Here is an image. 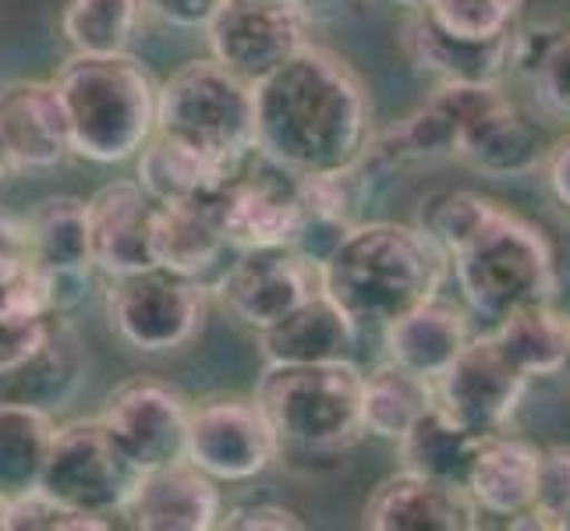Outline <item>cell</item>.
I'll return each instance as SVG.
<instances>
[{
    "label": "cell",
    "mask_w": 570,
    "mask_h": 531,
    "mask_svg": "<svg viewBox=\"0 0 570 531\" xmlns=\"http://www.w3.org/2000/svg\"><path fill=\"white\" fill-rule=\"evenodd\" d=\"M368 139V89L341 53L305 43L255 86V153L294 174L358 164Z\"/></svg>",
    "instance_id": "obj_1"
},
{
    "label": "cell",
    "mask_w": 570,
    "mask_h": 531,
    "mask_svg": "<svg viewBox=\"0 0 570 531\" xmlns=\"http://www.w3.org/2000/svg\"><path fill=\"white\" fill-rule=\"evenodd\" d=\"M450 259L419 224L365 220L351 224L323 259V291L355 326L383 330L429 298L446 281Z\"/></svg>",
    "instance_id": "obj_2"
},
{
    "label": "cell",
    "mask_w": 570,
    "mask_h": 531,
    "mask_svg": "<svg viewBox=\"0 0 570 531\" xmlns=\"http://www.w3.org/2000/svg\"><path fill=\"white\" fill-rule=\"evenodd\" d=\"M362 376L344 362H266L252 397L277 436V461L302 471L337 468L362 432Z\"/></svg>",
    "instance_id": "obj_3"
},
{
    "label": "cell",
    "mask_w": 570,
    "mask_h": 531,
    "mask_svg": "<svg viewBox=\"0 0 570 531\" xmlns=\"http://www.w3.org/2000/svg\"><path fill=\"white\" fill-rule=\"evenodd\" d=\"M68 114L71 156L89 164L135 160L156 131L160 86L125 53H71L53 78Z\"/></svg>",
    "instance_id": "obj_4"
},
{
    "label": "cell",
    "mask_w": 570,
    "mask_h": 531,
    "mask_svg": "<svg viewBox=\"0 0 570 531\" xmlns=\"http://www.w3.org/2000/svg\"><path fill=\"white\" fill-rule=\"evenodd\" d=\"M450 269L468 312L485 330L521 305L557 298V259L546 234L507 206L450 255Z\"/></svg>",
    "instance_id": "obj_5"
},
{
    "label": "cell",
    "mask_w": 570,
    "mask_h": 531,
    "mask_svg": "<svg viewBox=\"0 0 570 531\" xmlns=\"http://www.w3.org/2000/svg\"><path fill=\"white\" fill-rule=\"evenodd\" d=\"M156 131L238 170L255 153V86L213 57L188 61L160 86Z\"/></svg>",
    "instance_id": "obj_6"
},
{
    "label": "cell",
    "mask_w": 570,
    "mask_h": 531,
    "mask_svg": "<svg viewBox=\"0 0 570 531\" xmlns=\"http://www.w3.org/2000/svg\"><path fill=\"white\" fill-rule=\"evenodd\" d=\"M209 291L199 277L149 266L114 277L107 291L110 330L142 354H174L188 347L206 323Z\"/></svg>",
    "instance_id": "obj_7"
},
{
    "label": "cell",
    "mask_w": 570,
    "mask_h": 531,
    "mask_svg": "<svg viewBox=\"0 0 570 531\" xmlns=\"http://www.w3.org/2000/svg\"><path fill=\"white\" fill-rule=\"evenodd\" d=\"M139 479L142 471L114 443L100 419H78L57 425L39 489L75 510L117 524Z\"/></svg>",
    "instance_id": "obj_8"
},
{
    "label": "cell",
    "mask_w": 570,
    "mask_h": 531,
    "mask_svg": "<svg viewBox=\"0 0 570 531\" xmlns=\"http://www.w3.org/2000/svg\"><path fill=\"white\" fill-rule=\"evenodd\" d=\"M185 458L220 485L252 482L277 464V436L252 393H213L188 411Z\"/></svg>",
    "instance_id": "obj_9"
},
{
    "label": "cell",
    "mask_w": 570,
    "mask_h": 531,
    "mask_svg": "<svg viewBox=\"0 0 570 531\" xmlns=\"http://www.w3.org/2000/svg\"><path fill=\"white\" fill-rule=\"evenodd\" d=\"M209 57L230 75L259 86L308 39L305 4H273V0H224L206 22Z\"/></svg>",
    "instance_id": "obj_10"
},
{
    "label": "cell",
    "mask_w": 570,
    "mask_h": 531,
    "mask_svg": "<svg viewBox=\"0 0 570 531\" xmlns=\"http://www.w3.org/2000/svg\"><path fill=\"white\" fill-rule=\"evenodd\" d=\"M188 411L191 404L178 386L139 372L107 393L104 411L96 419L104 422L135 468L149 471L185 458Z\"/></svg>",
    "instance_id": "obj_11"
},
{
    "label": "cell",
    "mask_w": 570,
    "mask_h": 531,
    "mask_svg": "<svg viewBox=\"0 0 570 531\" xmlns=\"http://www.w3.org/2000/svg\"><path fill=\"white\" fill-rule=\"evenodd\" d=\"M227 248L294 245L302 227V174L252 153L220 188Z\"/></svg>",
    "instance_id": "obj_12"
},
{
    "label": "cell",
    "mask_w": 570,
    "mask_h": 531,
    "mask_svg": "<svg viewBox=\"0 0 570 531\" xmlns=\"http://www.w3.org/2000/svg\"><path fill=\"white\" fill-rule=\"evenodd\" d=\"M528 383L532 380L510 365V358L500 351L489 330L471 337L458 358L432 380L436 404L446 415H454L464 429L479 432V436L507 432Z\"/></svg>",
    "instance_id": "obj_13"
},
{
    "label": "cell",
    "mask_w": 570,
    "mask_h": 531,
    "mask_svg": "<svg viewBox=\"0 0 570 531\" xmlns=\"http://www.w3.org/2000/svg\"><path fill=\"white\" fill-rule=\"evenodd\" d=\"M316 291H323L320 263H312L308 255L291 245L245 248L216 281L220 305L255 333L273 326Z\"/></svg>",
    "instance_id": "obj_14"
},
{
    "label": "cell",
    "mask_w": 570,
    "mask_h": 531,
    "mask_svg": "<svg viewBox=\"0 0 570 531\" xmlns=\"http://www.w3.org/2000/svg\"><path fill=\"white\" fill-rule=\"evenodd\" d=\"M224 514L220 482L188 458L142 471L117 524L139 531H209Z\"/></svg>",
    "instance_id": "obj_15"
},
{
    "label": "cell",
    "mask_w": 570,
    "mask_h": 531,
    "mask_svg": "<svg viewBox=\"0 0 570 531\" xmlns=\"http://www.w3.org/2000/svg\"><path fill=\"white\" fill-rule=\"evenodd\" d=\"M362 524L372 531H475L482 510L464 485L401 468L372 489Z\"/></svg>",
    "instance_id": "obj_16"
},
{
    "label": "cell",
    "mask_w": 570,
    "mask_h": 531,
    "mask_svg": "<svg viewBox=\"0 0 570 531\" xmlns=\"http://www.w3.org/2000/svg\"><path fill=\"white\" fill-rule=\"evenodd\" d=\"M153 195L139 181H110L86 199L89 259L104 277H128L153 266Z\"/></svg>",
    "instance_id": "obj_17"
},
{
    "label": "cell",
    "mask_w": 570,
    "mask_h": 531,
    "mask_svg": "<svg viewBox=\"0 0 570 531\" xmlns=\"http://www.w3.org/2000/svg\"><path fill=\"white\" fill-rule=\"evenodd\" d=\"M0 135L18 170H53L71 156V131L53 82L18 78L0 86Z\"/></svg>",
    "instance_id": "obj_18"
},
{
    "label": "cell",
    "mask_w": 570,
    "mask_h": 531,
    "mask_svg": "<svg viewBox=\"0 0 570 531\" xmlns=\"http://www.w3.org/2000/svg\"><path fill=\"white\" fill-rule=\"evenodd\" d=\"M86 368L89 358L78 330L68 323V316H53L43 344L18 368L0 376V401L53 415V411L68 407L78 397V390L86 386Z\"/></svg>",
    "instance_id": "obj_19"
},
{
    "label": "cell",
    "mask_w": 570,
    "mask_h": 531,
    "mask_svg": "<svg viewBox=\"0 0 570 531\" xmlns=\"http://www.w3.org/2000/svg\"><path fill=\"white\" fill-rule=\"evenodd\" d=\"M510 39H464L446 32L419 8L407 11L401 29V47L407 61L425 75H436L440 82H503L510 75Z\"/></svg>",
    "instance_id": "obj_20"
},
{
    "label": "cell",
    "mask_w": 570,
    "mask_h": 531,
    "mask_svg": "<svg viewBox=\"0 0 570 531\" xmlns=\"http://www.w3.org/2000/svg\"><path fill=\"white\" fill-rule=\"evenodd\" d=\"M358 326L326 291L308 294L287 316L259 330V347L266 362L312 365V362H344L355 354Z\"/></svg>",
    "instance_id": "obj_21"
},
{
    "label": "cell",
    "mask_w": 570,
    "mask_h": 531,
    "mask_svg": "<svg viewBox=\"0 0 570 531\" xmlns=\"http://www.w3.org/2000/svg\"><path fill=\"white\" fill-rule=\"evenodd\" d=\"M539 458H542L539 443L524 436H510V432H497V436H489L479 446L475 461H471L464 482L468 496L489 518L514 521L528 514L539 489Z\"/></svg>",
    "instance_id": "obj_22"
},
{
    "label": "cell",
    "mask_w": 570,
    "mask_h": 531,
    "mask_svg": "<svg viewBox=\"0 0 570 531\" xmlns=\"http://www.w3.org/2000/svg\"><path fill=\"white\" fill-rule=\"evenodd\" d=\"M224 252H227V238L220 216V191L156 206L153 266L203 281V273H209L220 263Z\"/></svg>",
    "instance_id": "obj_23"
},
{
    "label": "cell",
    "mask_w": 570,
    "mask_h": 531,
    "mask_svg": "<svg viewBox=\"0 0 570 531\" xmlns=\"http://www.w3.org/2000/svg\"><path fill=\"white\" fill-rule=\"evenodd\" d=\"M471 337H475V333H471L468 316L458 305L443 302L440 294L415 308H407L404 316L390 319L383 326L386 358L419 372L425 380H436Z\"/></svg>",
    "instance_id": "obj_24"
},
{
    "label": "cell",
    "mask_w": 570,
    "mask_h": 531,
    "mask_svg": "<svg viewBox=\"0 0 570 531\" xmlns=\"http://www.w3.org/2000/svg\"><path fill=\"white\" fill-rule=\"evenodd\" d=\"M458 160L471 164L482 174L497 177H518L532 174L546 160V142L539 125H532L528 117L514 107V100L497 104L493 110H485L479 121H471V128L461 139V156Z\"/></svg>",
    "instance_id": "obj_25"
},
{
    "label": "cell",
    "mask_w": 570,
    "mask_h": 531,
    "mask_svg": "<svg viewBox=\"0 0 570 531\" xmlns=\"http://www.w3.org/2000/svg\"><path fill=\"white\" fill-rule=\"evenodd\" d=\"M493 341L528 380H546L567 372L570 358V312L549 302H532L514 308L497 326H489Z\"/></svg>",
    "instance_id": "obj_26"
},
{
    "label": "cell",
    "mask_w": 570,
    "mask_h": 531,
    "mask_svg": "<svg viewBox=\"0 0 570 531\" xmlns=\"http://www.w3.org/2000/svg\"><path fill=\"white\" fill-rule=\"evenodd\" d=\"M139 164V181L156 203H178V199H195V195L220 191L234 167L213 160L203 149H195L181 139H174L167 131H153L146 146L135 156Z\"/></svg>",
    "instance_id": "obj_27"
},
{
    "label": "cell",
    "mask_w": 570,
    "mask_h": 531,
    "mask_svg": "<svg viewBox=\"0 0 570 531\" xmlns=\"http://www.w3.org/2000/svg\"><path fill=\"white\" fill-rule=\"evenodd\" d=\"M489 436L464 429L454 415H446L440 404H432L425 415L415 419L404 436L397 440L401 450V468L419 471V475L440 479V482H454L464 485L471 461H475L479 446Z\"/></svg>",
    "instance_id": "obj_28"
},
{
    "label": "cell",
    "mask_w": 570,
    "mask_h": 531,
    "mask_svg": "<svg viewBox=\"0 0 570 531\" xmlns=\"http://www.w3.org/2000/svg\"><path fill=\"white\" fill-rule=\"evenodd\" d=\"M29 259L39 273L96 269L89 259V216L78 195H47L26 216Z\"/></svg>",
    "instance_id": "obj_29"
},
{
    "label": "cell",
    "mask_w": 570,
    "mask_h": 531,
    "mask_svg": "<svg viewBox=\"0 0 570 531\" xmlns=\"http://www.w3.org/2000/svg\"><path fill=\"white\" fill-rule=\"evenodd\" d=\"M436 404V386L397 362H383L362 376V432L397 443L419 415Z\"/></svg>",
    "instance_id": "obj_30"
},
{
    "label": "cell",
    "mask_w": 570,
    "mask_h": 531,
    "mask_svg": "<svg viewBox=\"0 0 570 531\" xmlns=\"http://www.w3.org/2000/svg\"><path fill=\"white\" fill-rule=\"evenodd\" d=\"M57 422L47 411L0 401V500L26 496L39 489Z\"/></svg>",
    "instance_id": "obj_31"
},
{
    "label": "cell",
    "mask_w": 570,
    "mask_h": 531,
    "mask_svg": "<svg viewBox=\"0 0 570 531\" xmlns=\"http://www.w3.org/2000/svg\"><path fill=\"white\" fill-rule=\"evenodd\" d=\"M142 14V0H65L61 32L75 53H125Z\"/></svg>",
    "instance_id": "obj_32"
},
{
    "label": "cell",
    "mask_w": 570,
    "mask_h": 531,
    "mask_svg": "<svg viewBox=\"0 0 570 531\" xmlns=\"http://www.w3.org/2000/svg\"><path fill=\"white\" fill-rule=\"evenodd\" d=\"M500 209H503V203L489 199V195L468 191V188H446V191H432L429 199H422L415 224L446 252V259H450V255L475 238Z\"/></svg>",
    "instance_id": "obj_33"
},
{
    "label": "cell",
    "mask_w": 570,
    "mask_h": 531,
    "mask_svg": "<svg viewBox=\"0 0 570 531\" xmlns=\"http://www.w3.org/2000/svg\"><path fill=\"white\" fill-rule=\"evenodd\" d=\"M528 0H425V14L464 39H500L521 26Z\"/></svg>",
    "instance_id": "obj_34"
},
{
    "label": "cell",
    "mask_w": 570,
    "mask_h": 531,
    "mask_svg": "<svg viewBox=\"0 0 570 531\" xmlns=\"http://www.w3.org/2000/svg\"><path fill=\"white\" fill-rule=\"evenodd\" d=\"M11 308L47 312L43 298H39L32 259H29L22 216H11L0 209V312H11Z\"/></svg>",
    "instance_id": "obj_35"
},
{
    "label": "cell",
    "mask_w": 570,
    "mask_h": 531,
    "mask_svg": "<svg viewBox=\"0 0 570 531\" xmlns=\"http://www.w3.org/2000/svg\"><path fill=\"white\" fill-rule=\"evenodd\" d=\"M570 510V443L542 446L539 458V489L528 514L514 518V528H542L560 531V521Z\"/></svg>",
    "instance_id": "obj_36"
},
{
    "label": "cell",
    "mask_w": 570,
    "mask_h": 531,
    "mask_svg": "<svg viewBox=\"0 0 570 531\" xmlns=\"http://www.w3.org/2000/svg\"><path fill=\"white\" fill-rule=\"evenodd\" d=\"M107 528L114 524L53 500L43 489H32V493L4 503V531H107Z\"/></svg>",
    "instance_id": "obj_37"
},
{
    "label": "cell",
    "mask_w": 570,
    "mask_h": 531,
    "mask_svg": "<svg viewBox=\"0 0 570 531\" xmlns=\"http://www.w3.org/2000/svg\"><path fill=\"white\" fill-rule=\"evenodd\" d=\"M53 316L57 312H36V308L0 312V376L18 368L39 344H43Z\"/></svg>",
    "instance_id": "obj_38"
},
{
    "label": "cell",
    "mask_w": 570,
    "mask_h": 531,
    "mask_svg": "<svg viewBox=\"0 0 570 531\" xmlns=\"http://www.w3.org/2000/svg\"><path fill=\"white\" fill-rule=\"evenodd\" d=\"M532 86H535V100L560 117L570 121V29H560L553 47L546 50L539 68L532 71Z\"/></svg>",
    "instance_id": "obj_39"
},
{
    "label": "cell",
    "mask_w": 570,
    "mask_h": 531,
    "mask_svg": "<svg viewBox=\"0 0 570 531\" xmlns=\"http://www.w3.org/2000/svg\"><path fill=\"white\" fill-rule=\"evenodd\" d=\"M216 528L224 531H255V528H273V531H302L305 521L298 510L281 507V503H242L220 514Z\"/></svg>",
    "instance_id": "obj_40"
},
{
    "label": "cell",
    "mask_w": 570,
    "mask_h": 531,
    "mask_svg": "<svg viewBox=\"0 0 570 531\" xmlns=\"http://www.w3.org/2000/svg\"><path fill=\"white\" fill-rule=\"evenodd\" d=\"M224 0H142L146 14H156L174 29H206Z\"/></svg>",
    "instance_id": "obj_41"
},
{
    "label": "cell",
    "mask_w": 570,
    "mask_h": 531,
    "mask_svg": "<svg viewBox=\"0 0 570 531\" xmlns=\"http://www.w3.org/2000/svg\"><path fill=\"white\" fill-rule=\"evenodd\" d=\"M546 174H549V188H553L557 203L570 209V135H563V139L546 149Z\"/></svg>",
    "instance_id": "obj_42"
},
{
    "label": "cell",
    "mask_w": 570,
    "mask_h": 531,
    "mask_svg": "<svg viewBox=\"0 0 570 531\" xmlns=\"http://www.w3.org/2000/svg\"><path fill=\"white\" fill-rule=\"evenodd\" d=\"M18 167H14V160H11V153H8V146H4V135H0V185L8 181V177L14 174Z\"/></svg>",
    "instance_id": "obj_43"
},
{
    "label": "cell",
    "mask_w": 570,
    "mask_h": 531,
    "mask_svg": "<svg viewBox=\"0 0 570 531\" xmlns=\"http://www.w3.org/2000/svg\"><path fill=\"white\" fill-rule=\"evenodd\" d=\"M397 8H404V11H419V8H425V0H393Z\"/></svg>",
    "instance_id": "obj_44"
},
{
    "label": "cell",
    "mask_w": 570,
    "mask_h": 531,
    "mask_svg": "<svg viewBox=\"0 0 570 531\" xmlns=\"http://www.w3.org/2000/svg\"><path fill=\"white\" fill-rule=\"evenodd\" d=\"M560 531H570V510L563 514V521H560Z\"/></svg>",
    "instance_id": "obj_45"
},
{
    "label": "cell",
    "mask_w": 570,
    "mask_h": 531,
    "mask_svg": "<svg viewBox=\"0 0 570 531\" xmlns=\"http://www.w3.org/2000/svg\"><path fill=\"white\" fill-rule=\"evenodd\" d=\"M273 4H308V0H273Z\"/></svg>",
    "instance_id": "obj_46"
},
{
    "label": "cell",
    "mask_w": 570,
    "mask_h": 531,
    "mask_svg": "<svg viewBox=\"0 0 570 531\" xmlns=\"http://www.w3.org/2000/svg\"><path fill=\"white\" fill-rule=\"evenodd\" d=\"M0 531H4V500H0Z\"/></svg>",
    "instance_id": "obj_47"
},
{
    "label": "cell",
    "mask_w": 570,
    "mask_h": 531,
    "mask_svg": "<svg viewBox=\"0 0 570 531\" xmlns=\"http://www.w3.org/2000/svg\"><path fill=\"white\" fill-rule=\"evenodd\" d=\"M567 376H570V358H567Z\"/></svg>",
    "instance_id": "obj_48"
}]
</instances>
